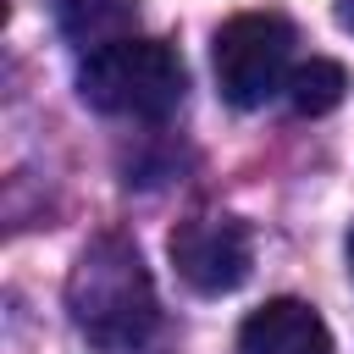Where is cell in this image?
<instances>
[{
	"label": "cell",
	"instance_id": "cell-1",
	"mask_svg": "<svg viewBox=\"0 0 354 354\" xmlns=\"http://www.w3.org/2000/svg\"><path fill=\"white\" fill-rule=\"evenodd\" d=\"M66 310H72L77 332L111 354H127L155 332V321H160L155 282L127 232H100L83 243V254L66 277Z\"/></svg>",
	"mask_w": 354,
	"mask_h": 354
},
{
	"label": "cell",
	"instance_id": "cell-2",
	"mask_svg": "<svg viewBox=\"0 0 354 354\" xmlns=\"http://www.w3.org/2000/svg\"><path fill=\"white\" fill-rule=\"evenodd\" d=\"M77 94L83 105L105 111V116H133V122H160L183 105L188 94V72L183 55L166 39H116L83 55L77 66Z\"/></svg>",
	"mask_w": 354,
	"mask_h": 354
},
{
	"label": "cell",
	"instance_id": "cell-3",
	"mask_svg": "<svg viewBox=\"0 0 354 354\" xmlns=\"http://www.w3.org/2000/svg\"><path fill=\"white\" fill-rule=\"evenodd\" d=\"M288 55H293V28L288 17L277 11H238L216 28V83H221V100L238 105V111H254L266 105L271 94L288 88Z\"/></svg>",
	"mask_w": 354,
	"mask_h": 354
},
{
	"label": "cell",
	"instance_id": "cell-4",
	"mask_svg": "<svg viewBox=\"0 0 354 354\" xmlns=\"http://www.w3.org/2000/svg\"><path fill=\"white\" fill-rule=\"evenodd\" d=\"M171 266L194 293H232L243 288L249 266H254V238L249 221L238 216H188L171 232Z\"/></svg>",
	"mask_w": 354,
	"mask_h": 354
},
{
	"label": "cell",
	"instance_id": "cell-5",
	"mask_svg": "<svg viewBox=\"0 0 354 354\" xmlns=\"http://www.w3.org/2000/svg\"><path fill=\"white\" fill-rule=\"evenodd\" d=\"M238 354H332V332L304 299H266L238 326Z\"/></svg>",
	"mask_w": 354,
	"mask_h": 354
},
{
	"label": "cell",
	"instance_id": "cell-6",
	"mask_svg": "<svg viewBox=\"0 0 354 354\" xmlns=\"http://www.w3.org/2000/svg\"><path fill=\"white\" fill-rule=\"evenodd\" d=\"M50 17L61 28V39L83 44V50H100V44L133 39L138 0H50Z\"/></svg>",
	"mask_w": 354,
	"mask_h": 354
},
{
	"label": "cell",
	"instance_id": "cell-7",
	"mask_svg": "<svg viewBox=\"0 0 354 354\" xmlns=\"http://www.w3.org/2000/svg\"><path fill=\"white\" fill-rule=\"evenodd\" d=\"M343 94H348V72H343L332 55H310V61H299L293 77H288V105H293L299 116H326V111L343 105Z\"/></svg>",
	"mask_w": 354,
	"mask_h": 354
},
{
	"label": "cell",
	"instance_id": "cell-8",
	"mask_svg": "<svg viewBox=\"0 0 354 354\" xmlns=\"http://www.w3.org/2000/svg\"><path fill=\"white\" fill-rule=\"evenodd\" d=\"M337 22H343V28L354 33V0H337Z\"/></svg>",
	"mask_w": 354,
	"mask_h": 354
},
{
	"label": "cell",
	"instance_id": "cell-9",
	"mask_svg": "<svg viewBox=\"0 0 354 354\" xmlns=\"http://www.w3.org/2000/svg\"><path fill=\"white\" fill-rule=\"evenodd\" d=\"M348 271H354V227H348Z\"/></svg>",
	"mask_w": 354,
	"mask_h": 354
}]
</instances>
